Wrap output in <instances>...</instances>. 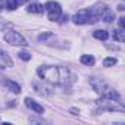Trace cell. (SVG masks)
<instances>
[{
	"mask_svg": "<svg viewBox=\"0 0 125 125\" xmlns=\"http://www.w3.org/2000/svg\"><path fill=\"white\" fill-rule=\"evenodd\" d=\"M99 21V16L91 12V9H83L74 16V22L77 25H84V24H94Z\"/></svg>",
	"mask_w": 125,
	"mask_h": 125,
	"instance_id": "obj_2",
	"label": "cell"
},
{
	"mask_svg": "<svg viewBox=\"0 0 125 125\" xmlns=\"http://www.w3.org/2000/svg\"><path fill=\"white\" fill-rule=\"evenodd\" d=\"M116 57H106L104 60H103V66H106V68H109V66H113V65H116Z\"/></svg>",
	"mask_w": 125,
	"mask_h": 125,
	"instance_id": "obj_13",
	"label": "cell"
},
{
	"mask_svg": "<svg viewBox=\"0 0 125 125\" xmlns=\"http://www.w3.org/2000/svg\"><path fill=\"white\" fill-rule=\"evenodd\" d=\"M50 37H53V34H52V32L40 34V35H38V41H46V40H47V38H50Z\"/></svg>",
	"mask_w": 125,
	"mask_h": 125,
	"instance_id": "obj_17",
	"label": "cell"
},
{
	"mask_svg": "<svg viewBox=\"0 0 125 125\" xmlns=\"http://www.w3.org/2000/svg\"><path fill=\"white\" fill-rule=\"evenodd\" d=\"M0 81H2L12 93H21V85L18 84V83H15V81H10V80H3V77H0Z\"/></svg>",
	"mask_w": 125,
	"mask_h": 125,
	"instance_id": "obj_7",
	"label": "cell"
},
{
	"mask_svg": "<svg viewBox=\"0 0 125 125\" xmlns=\"http://www.w3.org/2000/svg\"><path fill=\"white\" fill-rule=\"evenodd\" d=\"M113 40H116V41H119V43L124 41V40H125V31L121 30V28H119V30H115V31H113Z\"/></svg>",
	"mask_w": 125,
	"mask_h": 125,
	"instance_id": "obj_12",
	"label": "cell"
},
{
	"mask_svg": "<svg viewBox=\"0 0 125 125\" xmlns=\"http://www.w3.org/2000/svg\"><path fill=\"white\" fill-rule=\"evenodd\" d=\"M27 10H28L30 13H43L44 6H43V5H38V3H31V5L27 8Z\"/></svg>",
	"mask_w": 125,
	"mask_h": 125,
	"instance_id": "obj_8",
	"label": "cell"
},
{
	"mask_svg": "<svg viewBox=\"0 0 125 125\" xmlns=\"http://www.w3.org/2000/svg\"><path fill=\"white\" fill-rule=\"evenodd\" d=\"M68 19H69V16H68V15H62V16L59 18V22H60V24H63V22H66Z\"/></svg>",
	"mask_w": 125,
	"mask_h": 125,
	"instance_id": "obj_19",
	"label": "cell"
},
{
	"mask_svg": "<svg viewBox=\"0 0 125 125\" xmlns=\"http://www.w3.org/2000/svg\"><path fill=\"white\" fill-rule=\"evenodd\" d=\"M37 75L52 84H65L69 77V71L63 66H50L44 65L37 69Z\"/></svg>",
	"mask_w": 125,
	"mask_h": 125,
	"instance_id": "obj_1",
	"label": "cell"
},
{
	"mask_svg": "<svg viewBox=\"0 0 125 125\" xmlns=\"http://www.w3.org/2000/svg\"><path fill=\"white\" fill-rule=\"evenodd\" d=\"M5 40H6L8 43L13 44V46H28L27 40H25V38H24L19 32L12 31V30L6 31V34H5Z\"/></svg>",
	"mask_w": 125,
	"mask_h": 125,
	"instance_id": "obj_5",
	"label": "cell"
},
{
	"mask_svg": "<svg viewBox=\"0 0 125 125\" xmlns=\"http://www.w3.org/2000/svg\"><path fill=\"white\" fill-rule=\"evenodd\" d=\"M25 106H27L28 109L34 110V112H35V113H38V115L44 113V107H43V106H41L40 103H37L35 100L30 99V97H27V99H25Z\"/></svg>",
	"mask_w": 125,
	"mask_h": 125,
	"instance_id": "obj_6",
	"label": "cell"
},
{
	"mask_svg": "<svg viewBox=\"0 0 125 125\" xmlns=\"http://www.w3.org/2000/svg\"><path fill=\"white\" fill-rule=\"evenodd\" d=\"M80 60H81V63H84V65H87V66L94 65V62H96V59H94L91 54H83Z\"/></svg>",
	"mask_w": 125,
	"mask_h": 125,
	"instance_id": "obj_11",
	"label": "cell"
},
{
	"mask_svg": "<svg viewBox=\"0 0 125 125\" xmlns=\"http://www.w3.org/2000/svg\"><path fill=\"white\" fill-rule=\"evenodd\" d=\"M2 68H5V66H2V65H0V69H2Z\"/></svg>",
	"mask_w": 125,
	"mask_h": 125,
	"instance_id": "obj_23",
	"label": "cell"
},
{
	"mask_svg": "<svg viewBox=\"0 0 125 125\" xmlns=\"http://www.w3.org/2000/svg\"><path fill=\"white\" fill-rule=\"evenodd\" d=\"M124 19H125V18H124V16H121V18H119V21H118V22H119V28H121V30H124V28H125V21H124Z\"/></svg>",
	"mask_w": 125,
	"mask_h": 125,
	"instance_id": "obj_18",
	"label": "cell"
},
{
	"mask_svg": "<svg viewBox=\"0 0 125 125\" xmlns=\"http://www.w3.org/2000/svg\"><path fill=\"white\" fill-rule=\"evenodd\" d=\"M100 19H103L104 22H107V24H109V22H112V21L115 19V13H113V12H112V10H110V9L107 8V9H106V10H104V12L102 13Z\"/></svg>",
	"mask_w": 125,
	"mask_h": 125,
	"instance_id": "obj_9",
	"label": "cell"
},
{
	"mask_svg": "<svg viewBox=\"0 0 125 125\" xmlns=\"http://www.w3.org/2000/svg\"><path fill=\"white\" fill-rule=\"evenodd\" d=\"M97 104L100 106L102 110H118V112H122L124 110V106L121 104L119 100H113V99H104L102 97V100L97 102Z\"/></svg>",
	"mask_w": 125,
	"mask_h": 125,
	"instance_id": "obj_3",
	"label": "cell"
},
{
	"mask_svg": "<svg viewBox=\"0 0 125 125\" xmlns=\"http://www.w3.org/2000/svg\"><path fill=\"white\" fill-rule=\"evenodd\" d=\"M93 35H94V38L102 40V41H106V40L109 38V32H107L106 30H97V31L93 32Z\"/></svg>",
	"mask_w": 125,
	"mask_h": 125,
	"instance_id": "obj_10",
	"label": "cell"
},
{
	"mask_svg": "<svg viewBox=\"0 0 125 125\" xmlns=\"http://www.w3.org/2000/svg\"><path fill=\"white\" fill-rule=\"evenodd\" d=\"M18 57L27 62V60H30V59H31V54H30V53H27V52H19V53H18Z\"/></svg>",
	"mask_w": 125,
	"mask_h": 125,
	"instance_id": "obj_16",
	"label": "cell"
},
{
	"mask_svg": "<svg viewBox=\"0 0 125 125\" xmlns=\"http://www.w3.org/2000/svg\"><path fill=\"white\" fill-rule=\"evenodd\" d=\"M5 8H6L8 10H15L18 6H16V3H15V0H8V2H5Z\"/></svg>",
	"mask_w": 125,
	"mask_h": 125,
	"instance_id": "obj_14",
	"label": "cell"
},
{
	"mask_svg": "<svg viewBox=\"0 0 125 125\" xmlns=\"http://www.w3.org/2000/svg\"><path fill=\"white\" fill-rule=\"evenodd\" d=\"M44 10H47L50 21H59V18L62 16V8L57 2H47L44 5Z\"/></svg>",
	"mask_w": 125,
	"mask_h": 125,
	"instance_id": "obj_4",
	"label": "cell"
},
{
	"mask_svg": "<svg viewBox=\"0 0 125 125\" xmlns=\"http://www.w3.org/2000/svg\"><path fill=\"white\" fill-rule=\"evenodd\" d=\"M6 28V22H3L2 19H0V31H2V30H5Z\"/></svg>",
	"mask_w": 125,
	"mask_h": 125,
	"instance_id": "obj_21",
	"label": "cell"
},
{
	"mask_svg": "<svg viewBox=\"0 0 125 125\" xmlns=\"http://www.w3.org/2000/svg\"><path fill=\"white\" fill-rule=\"evenodd\" d=\"M0 57H3V60H5V63H8L9 66H12V60H10V57L9 56H6V53L0 49Z\"/></svg>",
	"mask_w": 125,
	"mask_h": 125,
	"instance_id": "obj_15",
	"label": "cell"
},
{
	"mask_svg": "<svg viewBox=\"0 0 125 125\" xmlns=\"http://www.w3.org/2000/svg\"><path fill=\"white\" fill-rule=\"evenodd\" d=\"M5 9V0H0V12Z\"/></svg>",
	"mask_w": 125,
	"mask_h": 125,
	"instance_id": "obj_22",
	"label": "cell"
},
{
	"mask_svg": "<svg viewBox=\"0 0 125 125\" xmlns=\"http://www.w3.org/2000/svg\"><path fill=\"white\" fill-rule=\"evenodd\" d=\"M28 2V0H15V3H16V6H21V5H25Z\"/></svg>",
	"mask_w": 125,
	"mask_h": 125,
	"instance_id": "obj_20",
	"label": "cell"
}]
</instances>
